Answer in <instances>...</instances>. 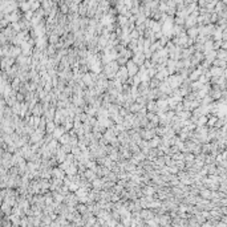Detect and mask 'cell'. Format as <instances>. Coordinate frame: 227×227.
Masks as SVG:
<instances>
[{"instance_id":"1","label":"cell","mask_w":227,"mask_h":227,"mask_svg":"<svg viewBox=\"0 0 227 227\" xmlns=\"http://www.w3.org/2000/svg\"><path fill=\"white\" fill-rule=\"evenodd\" d=\"M126 68H128V73H129V76L130 77H134L137 76V73H138V65L133 61V60H129L128 64H126Z\"/></svg>"},{"instance_id":"2","label":"cell","mask_w":227,"mask_h":227,"mask_svg":"<svg viewBox=\"0 0 227 227\" xmlns=\"http://www.w3.org/2000/svg\"><path fill=\"white\" fill-rule=\"evenodd\" d=\"M133 61H134L137 65L142 66V65L145 64V61H146L145 53H142V52H138V53H136V55H134V57H133Z\"/></svg>"},{"instance_id":"3","label":"cell","mask_w":227,"mask_h":227,"mask_svg":"<svg viewBox=\"0 0 227 227\" xmlns=\"http://www.w3.org/2000/svg\"><path fill=\"white\" fill-rule=\"evenodd\" d=\"M64 170H61L60 168H56V169H52V174H53V177H56V179H64Z\"/></svg>"},{"instance_id":"4","label":"cell","mask_w":227,"mask_h":227,"mask_svg":"<svg viewBox=\"0 0 227 227\" xmlns=\"http://www.w3.org/2000/svg\"><path fill=\"white\" fill-rule=\"evenodd\" d=\"M148 110L150 112V113H158V110H159V108H158V104L157 102H154V101H149L148 102Z\"/></svg>"},{"instance_id":"5","label":"cell","mask_w":227,"mask_h":227,"mask_svg":"<svg viewBox=\"0 0 227 227\" xmlns=\"http://www.w3.org/2000/svg\"><path fill=\"white\" fill-rule=\"evenodd\" d=\"M161 141H162V138H159V137H154L153 139H150V141H149L150 148H151V149H154V148H159V145H161Z\"/></svg>"},{"instance_id":"6","label":"cell","mask_w":227,"mask_h":227,"mask_svg":"<svg viewBox=\"0 0 227 227\" xmlns=\"http://www.w3.org/2000/svg\"><path fill=\"white\" fill-rule=\"evenodd\" d=\"M69 141H70V134H68V133H65V134L58 139V142H60V145H68L69 144Z\"/></svg>"},{"instance_id":"7","label":"cell","mask_w":227,"mask_h":227,"mask_svg":"<svg viewBox=\"0 0 227 227\" xmlns=\"http://www.w3.org/2000/svg\"><path fill=\"white\" fill-rule=\"evenodd\" d=\"M20 81H21V80H20L19 77H16V78H13V81H12V84H11V86H12V89L13 90H20V88H21V86H20Z\"/></svg>"},{"instance_id":"8","label":"cell","mask_w":227,"mask_h":227,"mask_svg":"<svg viewBox=\"0 0 227 227\" xmlns=\"http://www.w3.org/2000/svg\"><path fill=\"white\" fill-rule=\"evenodd\" d=\"M65 173H66V174H68V175H70V177H73V175H75V174H76V173H77V165H75V163H73L72 166H69V169H68V170H66Z\"/></svg>"},{"instance_id":"9","label":"cell","mask_w":227,"mask_h":227,"mask_svg":"<svg viewBox=\"0 0 227 227\" xmlns=\"http://www.w3.org/2000/svg\"><path fill=\"white\" fill-rule=\"evenodd\" d=\"M139 36H141V33H139L137 29H134V31L130 32V39H132V40H138Z\"/></svg>"},{"instance_id":"10","label":"cell","mask_w":227,"mask_h":227,"mask_svg":"<svg viewBox=\"0 0 227 227\" xmlns=\"http://www.w3.org/2000/svg\"><path fill=\"white\" fill-rule=\"evenodd\" d=\"M16 100H17V102L23 101V100H24V94H21V93H17V94H16Z\"/></svg>"},{"instance_id":"11","label":"cell","mask_w":227,"mask_h":227,"mask_svg":"<svg viewBox=\"0 0 227 227\" xmlns=\"http://www.w3.org/2000/svg\"><path fill=\"white\" fill-rule=\"evenodd\" d=\"M194 24V17H187V27Z\"/></svg>"},{"instance_id":"12","label":"cell","mask_w":227,"mask_h":227,"mask_svg":"<svg viewBox=\"0 0 227 227\" xmlns=\"http://www.w3.org/2000/svg\"><path fill=\"white\" fill-rule=\"evenodd\" d=\"M195 33H197V29H194V28H190L189 29V35L190 36H195Z\"/></svg>"},{"instance_id":"13","label":"cell","mask_w":227,"mask_h":227,"mask_svg":"<svg viewBox=\"0 0 227 227\" xmlns=\"http://www.w3.org/2000/svg\"><path fill=\"white\" fill-rule=\"evenodd\" d=\"M145 194H153V189L151 187H146L145 189Z\"/></svg>"}]
</instances>
